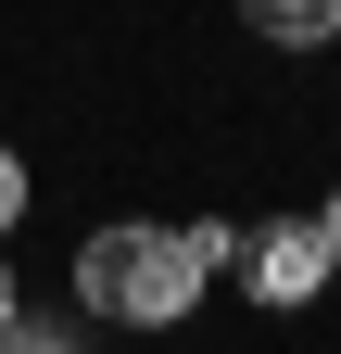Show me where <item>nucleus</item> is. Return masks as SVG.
<instances>
[{
  "mask_svg": "<svg viewBox=\"0 0 341 354\" xmlns=\"http://www.w3.org/2000/svg\"><path fill=\"white\" fill-rule=\"evenodd\" d=\"M0 329H13V266H0Z\"/></svg>",
  "mask_w": 341,
  "mask_h": 354,
  "instance_id": "obj_7",
  "label": "nucleus"
},
{
  "mask_svg": "<svg viewBox=\"0 0 341 354\" xmlns=\"http://www.w3.org/2000/svg\"><path fill=\"white\" fill-rule=\"evenodd\" d=\"M316 241H329V266H341V203H329V215H316Z\"/></svg>",
  "mask_w": 341,
  "mask_h": 354,
  "instance_id": "obj_6",
  "label": "nucleus"
},
{
  "mask_svg": "<svg viewBox=\"0 0 341 354\" xmlns=\"http://www.w3.org/2000/svg\"><path fill=\"white\" fill-rule=\"evenodd\" d=\"M253 38H278V51H316V38H341V0H240Z\"/></svg>",
  "mask_w": 341,
  "mask_h": 354,
  "instance_id": "obj_3",
  "label": "nucleus"
},
{
  "mask_svg": "<svg viewBox=\"0 0 341 354\" xmlns=\"http://www.w3.org/2000/svg\"><path fill=\"white\" fill-rule=\"evenodd\" d=\"M0 354H64V342H51V329H26V317H13V329H0Z\"/></svg>",
  "mask_w": 341,
  "mask_h": 354,
  "instance_id": "obj_5",
  "label": "nucleus"
},
{
  "mask_svg": "<svg viewBox=\"0 0 341 354\" xmlns=\"http://www.w3.org/2000/svg\"><path fill=\"white\" fill-rule=\"evenodd\" d=\"M13 215H26V165L0 152V228H13Z\"/></svg>",
  "mask_w": 341,
  "mask_h": 354,
  "instance_id": "obj_4",
  "label": "nucleus"
},
{
  "mask_svg": "<svg viewBox=\"0 0 341 354\" xmlns=\"http://www.w3.org/2000/svg\"><path fill=\"white\" fill-rule=\"evenodd\" d=\"M202 241L190 228H101L89 253H76V304L89 317H114V329H177L190 304H202Z\"/></svg>",
  "mask_w": 341,
  "mask_h": 354,
  "instance_id": "obj_1",
  "label": "nucleus"
},
{
  "mask_svg": "<svg viewBox=\"0 0 341 354\" xmlns=\"http://www.w3.org/2000/svg\"><path fill=\"white\" fill-rule=\"evenodd\" d=\"M215 266H240L266 304H316V291H329V241L304 228V215H291V228H228Z\"/></svg>",
  "mask_w": 341,
  "mask_h": 354,
  "instance_id": "obj_2",
  "label": "nucleus"
}]
</instances>
